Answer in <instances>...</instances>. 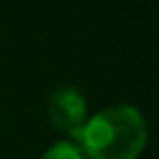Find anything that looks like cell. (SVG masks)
Listing matches in <instances>:
<instances>
[{
    "instance_id": "obj_1",
    "label": "cell",
    "mask_w": 159,
    "mask_h": 159,
    "mask_svg": "<svg viewBox=\"0 0 159 159\" xmlns=\"http://www.w3.org/2000/svg\"><path fill=\"white\" fill-rule=\"evenodd\" d=\"M144 116L129 105H116L87 118L76 144L87 159H137L146 148Z\"/></svg>"
},
{
    "instance_id": "obj_3",
    "label": "cell",
    "mask_w": 159,
    "mask_h": 159,
    "mask_svg": "<svg viewBox=\"0 0 159 159\" xmlns=\"http://www.w3.org/2000/svg\"><path fill=\"white\" fill-rule=\"evenodd\" d=\"M42 159H87V155L76 142H57L42 155Z\"/></svg>"
},
{
    "instance_id": "obj_2",
    "label": "cell",
    "mask_w": 159,
    "mask_h": 159,
    "mask_svg": "<svg viewBox=\"0 0 159 159\" xmlns=\"http://www.w3.org/2000/svg\"><path fill=\"white\" fill-rule=\"evenodd\" d=\"M48 118L57 131L68 133L76 139L83 124L87 122V102L83 94L74 87L55 89L48 100Z\"/></svg>"
}]
</instances>
